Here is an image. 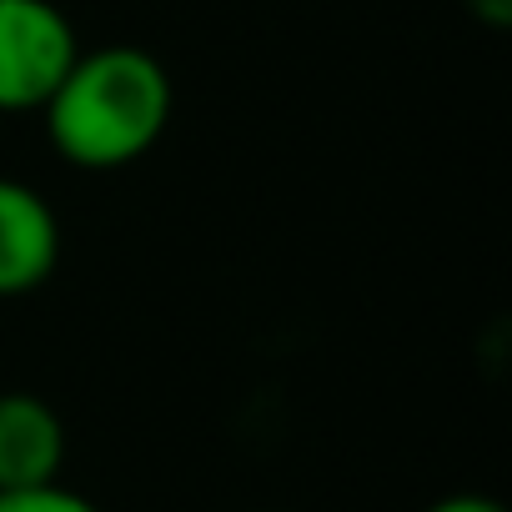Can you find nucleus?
<instances>
[{
    "label": "nucleus",
    "mask_w": 512,
    "mask_h": 512,
    "mask_svg": "<svg viewBox=\"0 0 512 512\" xmlns=\"http://www.w3.org/2000/svg\"><path fill=\"white\" fill-rule=\"evenodd\" d=\"M462 6H467L482 26H497V31L512 21V0H462Z\"/></svg>",
    "instance_id": "0eeeda50"
},
{
    "label": "nucleus",
    "mask_w": 512,
    "mask_h": 512,
    "mask_svg": "<svg viewBox=\"0 0 512 512\" xmlns=\"http://www.w3.org/2000/svg\"><path fill=\"white\" fill-rule=\"evenodd\" d=\"M81 36L56 0H0V111H41L61 86Z\"/></svg>",
    "instance_id": "f03ea898"
},
{
    "label": "nucleus",
    "mask_w": 512,
    "mask_h": 512,
    "mask_svg": "<svg viewBox=\"0 0 512 512\" xmlns=\"http://www.w3.org/2000/svg\"><path fill=\"white\" fill-rule=\"evenodd\" d=\"M422 512H507V507L497 497H482V492H452V497H437Z\"/></svg>",
    "instance_id": "423d86ee"
},
{
    "label": "nucleus",
    "mask_w": 512,
    "mask_h": 512,
    "mask_svg": "<svg viewBox=\"0 0 512 512\" xmlns=\"http://www.w3.org/2000/svg\"><path fill=\"white\" fill-rule=\"evenodd\" d=\"M0 512H101V507L61 482H46V487H26V492H0Z\"/></svg>",
    "instance_id": "39448f33"
},
{
    "label": "nucleus",
    "mask_w": 512,
    "mask_h": 512,
    "mask_svg": "<svg viewBox=\"0 0 512 512\" xmlns=\"http://www.w3.org/2000/svg\"><path fill=\"white\" fill-rule=\"evenodd\" d=\"M61 267V221L51 201L16 181L0 176V302L41 292Z\"/></svg>",
    "instance_id": "7ed1b4c3"
},
{
    "label": "nucleus",
    "mask_w": 512,
    "mask_h": 512,
    "mask_svg": "<svg viewBox=\"0 0 512 512\" xmlns=\"http://www.w3.org/2000/svg\"><path fill=\"white\" fill-rule=\"evenodd\" d=\"M171 76L141 46L81 51L46 96V136L76 171H121L141 161L171 126Z\"/></svg>",
    "instance_id": "f257e3e1"
},
{
    "label": "nucleus",
    "mask_w": 512,
    "mask_h": 512,
    "mask_svg": "<svg viewBox=\"0 0 512 512\" xmlns=\"http://www.w3.org/2000/svg\"><path fill=\"white\" fill-rule=\"evenodd\" d=\"M66 422L36 392H0V492L61 482Z\"/></svg>",
    "instance_id": "20e7f679"
}]
</instances>
